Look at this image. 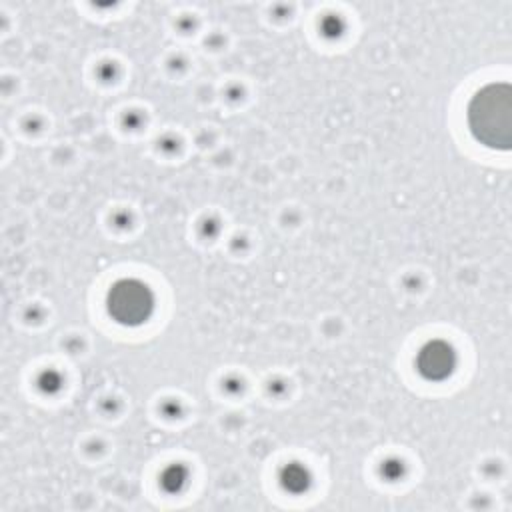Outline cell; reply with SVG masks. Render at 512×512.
Masks as SVG:
<instances>
[{
    "label": "cell",
    "mask_w": 512,
    "mask_h": 512,
    "mask_svg": "<svg viewBox=\"0 0 512 512\" xmlns=\"http://www.w3.org/2000/svg\"><path fill=\"white\" fill-rule=\"evenodd\" d=\"M468 126L478 142L508 148L512 132L510 88L506 84L484 86L468 106Z\"/></svg>",
    "instance_id": "cell-1"
},
{
    "label": "cell",
    "mask_w": 512,
    "mask_h": 512,
    "mask_svg": "<svg viewBox=\"0 0 512 512\" xmlns=\"http://www.w3.org/2000/svg\"><path fill=\"white\" fill-rule=\"evenodd\" d=\"M152 294L138 280H120L108 294V312L122 324H140L152 312Z\"/></svg>",
    "instance_id": "cell-2"
},
{
    "label": "cell",
    "mask_w": 512,
    "mask_h": 512,
    "mask_svg": "<svg viewBox=\"0 0 512 512\" xmlns=\"http://www.w3.org/2000/svg\"><path fill=\"white\" fill-rule=\"evenodd\" d=\"M450 368H452V352L440 342L428 344L418 356V370L426 378H442L450 372Z\"/></svg>",
    "instance_id": "cell-3"
}]
</instances>
